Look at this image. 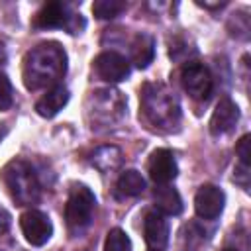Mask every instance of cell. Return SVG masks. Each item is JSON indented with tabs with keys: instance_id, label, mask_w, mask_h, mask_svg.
I'll use <instances>...</instances> for the list:
<instances>
[{
	"instance_id": "obj_1",
	"label": "cell",
	"mask_w": 251,
	"mask_h": 251,
	"mask_svg": "<svg viewBox=\"0 0 251 251\" xmlns=\"http://www.w3.org/2000/svg\"><path fill=\"white\" fill-rule=\"evenodd\" d=\"M67 73V55L55 41L39 43L25 53L24 59V84L29 90L57 84Z\"/></svg>"
},
{
	"instance_id": "obj_2",
	"label": "cell",
	"mask_w": 251,
	"mask_h": 251,
	"mask_svg": "<svg viewBox=\"0 0 251 251\" xmlns=\"http://www.w3.org/2000/svg\"><path fill=\"white\" fill-rule=\"evenodd\" d=\"M141 110L147 122L163 131H173L180 122V104L176 94L163 82H147L139 92Z\"/></svg>"
},
{
	"instance_id": "obj_3",
	"label": "cell",
	"mask_w": 251,
	"mask_h": 251,
	"mask_svg": "<svg viewBox=\"0 0 251 251\" xmlns=\"http://www.w3.org/2000/svg\"><path fill=\"white\" fill-rule=\"evenodd\" d=\"M2 180H4L12 200L18 202L20 206L35 204L41 196V186H39L37 175L33 173L31 165L22 159H14L4 167Z\"/></svg>"
},
{
	"instance_id": "obj_4",
	"label": "cell",
	"mask_w": 251,
	"mask_h": 251,
	"mask_svg": "<svg viewBox=\"0 0 251 251\" xmlns=\"http://www.w3.org/2000/svg\"><path fill=\"white\" fill-rule=\"evenodd\" d=\"M33 27L37 29H53V27H65L69 33H78L84 27V20L80 14H75L67 2L53 0L45 2L37 14L33 16Z\"/></svg>"
},
{
	"instance_id": "obj_5",
	"label": "cell",
	"mask_w": 251,
	"mask_h": 251,
	"mask_svg": "<svg viewBox=\"0 0 251 251\" xmlns=\"http://www.w3.org/2000/svg\"><path fill=\"white\" fill-rule=\"evenodd\" d=\"M96 208V196L86 184H75L71 188L67 206H65V220L71 229H82L90 224L92 214Z\"/></svg>"
},
{
	"instance_id": "obj_6",
	"label": "cell",
	"mask_w": 251,
	"mask_h": 251,
	"mask_svg": "<svg viewBox=\"0 0 251 251\" xmlns=\"http://www.w3.org/2000/svg\"><path fill=\"white\" fill-rule=\"evenodd\" d=\"M180 84L188 92L190 98L206 102L214 90V78L206 65L202 63H186L180 71Z\"/></svg>"
},
{
	"instance_id": "obj_7",
	"label": "cell",
	"mask_w": 251,
	"mask_h": 251,
	"mask_svg": "<svg viewBox=\"0 0 251 251\" xmlns=\"http://www.w3.org/2000/svg\"><path fill=\"white\" fill-rule=\"evenodd\" d=\"M20 227H22V233H24L25 241L29 245H35V247L45 245L53 235L51 220L47 218V214H43L39 210L24 212L22 218H20Z\"/></svg>"
},
{
	"instance_id": "obj_8",
	"label": "cell",
	"mask_w": 251,
	"mask_h": 251,
	"mask_svg": "<svg viewBox=\"0 0 251 251\" xmlns=\"http://www.w3.org/2000/svg\"><path fill=\"white\" fill-rule=\"evenodd\" d=\"M96 75L106 82H122L129 76V61L118 51H104L94 59Z\"/></svg>"
},
{
	"instance_id": "obj_9",
	"label": "cell",
	"mask_w": 251,
	"mask_h": 251,
	"mask_svg": "<svg viewBox=\"0 0 251 251\" xmlns=\"http://www.w3.org/2000/svg\"><path fill=\"white\" fill-rule=\"evenodd\" d=\"M147 173L155 184H169L178 175V165L169 149H155L147 161Z\"/></svg>"
},
{
	"instance_id": "obj_10",
	"label": "cell",
	"mask_w": 251,
	"mask_h": 251,
	"mask_svg": "<svg viewBox=\"0 0 251 251\" xmlns=\"http://www.w3.org/2000/svg\"><path fill=\"white\" fill-rule=\"evenodd\" d=\"M224 204H226V194L222 188L214 184L200 186L194 196V210L204 220H216L222 214Z\"/></svg>"
},
{
	"instance_id": "obj_11",
	"label": "cell",
	"mask_w": 251,
	"mask_h": 251,
	"mask_svg": "<svg viewBox=\"0 0 251 251\" xmlns=\"http://www.w3.org/2000/svg\"><path fill=\"white\" fill-rule=\"evenodd\" d=\"M237 122H239V108H237V104L231 98L224 96L218 102V106H216V110H214V114L210 118V133L212 135L229 133L235 127Z\"/></svg>"
},
{
	"instance_id": "obj_12",
	"label": "cell",
	"mask_w": 251,
	"mask_h": 251,
	"mask_svg": "<svg viewBox=\"0 0 251 251\" xmlns=\"http://www.w3.org/2000/svg\"><path fill=\"white\" fill-rule=\"evenodd\" d=\"M143 235L153 251H163L169 243V222L159 212H147L143 220Z\"/></svg>"
},
{
	"instance_id": "obj_13",
	"label": "cell",
	"mask_w": 251,
	"mask_h": 251,
	"mask_svg": "<svg viewBox=\"0 0 251 251\" xmlns=\"http://www.w3.org/2000/svg\"><path fill=\"white\" fill-rule=\"evenodd\" d=\"M67 102H69V90L65 86H53L37 100L35 112L41 118H53L67 106Z\"/></svg>"
},
{
	"instance_id": "obj_14",
	"label": "cell",
	"mask_w": 251,
	"mask_h": 251,
	"mask_svg": "<svg viewBox=\"0 0 251 251\" xmlns=\"http://www.w3.org/2000/svg\"><path fill=\"white\" fill-rule=\"evenodd\" d=\"M153 200H155L157 212L163 214V216H178L182 212L180 194L169 184H155Z\"/></svg>"
},
{
	"instance_id": "obj_15",
	"label": "cell",
	"mask_w": 251,
	"mask_h": 251,
	"mask_svg": "<svg viewBox=\"0 0 251 251\" xmlns=\"http://www.w3.org/2000/svg\"><path fill=\"white\" fill-rule=\"evenodd\" d=\"M155 57V41L151 35L147 33H137L133 43H131V61L135 63V67L145 69L149 67V63Z\"/></svg>"
},
{
	"instance_id": "obj_16",
	"label": "cell",
	"mask_w": 251,
	"mask_h": 251,
	"mask_svg": "<svg viewBox=\"0 0 251 251\" xmlns=\"http://www.w3.org/2000/svg\"><path fill=\"white\" fill-rule=\"evenodd\" d=\"M118 192L122 196H139L145 190V178L141 176L139 171L135 169H127L120 175L118 178Z\"/></svg>"
},
{
	"instance_id": "obj_17",
	"label": "cell",
	"mask_w": 251,
	"mask_h": 251,
	"mask_svg": "<svg viewBox=\"0 0 251 251\" xmlns=\"http://www.w3.org/2000/svg\"><path fill=\"white\" fill-rule=\"evenodd\" d=\"M124 10H126L124 0H96L92 4V14L98 20H112V18L120 16Z\"/></svg>"
},
{
	"instance_id": "obj_18",
	"label": "cell",
	"mask_w": 251,
	"mask_h": 251,
	"mask_svg": "<svg viewBox=\"0 0 251 251\" xmlns=\"http://www.w3.org/2000/svg\"><path fill=\"white\" fill-rule=\"evenodd\" d=\"M204 229L198 224H186L180 231V243H182V251H196L200 247V243L204 241Z\"/></svg>"
},
{
	"instance_id": "obj_19",
	"label": "cell",
	"mask_w": 251,
	"mask_h": 251,
	"mask_svg": "<svg viewBox=\"0 0 251 251\" xmlns=\"http://www.w3.org/2000/svg\"><path fill=\"white\" fill-rule=\"evenodd\" d=\"M104 251H131L129 235L120 227L110 229L106 235V241H104Z\"/></svg>"
},
{
	"instance_id": "obj_20",
	"label": "cell",
	"mask_w": 251,
	"mask_h": 251,
	"mask_svg": "<svg viewBox=\"0 0 251 251\" xmlns=\"http://www.w3.org/2000/svg\"><path fill=\"white\" fill-rule=\"evenodd\" d=\"M14 102V88H12V82L10 78L0 71V112L8 110Z\"/></svg>"
},
{
	"instance_id": "obj_21",
	"label": "cell",
	"mask_w": 251,
	"mask_h": 251,
	"mask_svg": "<svg viewBox=\"0 0 251 251\" xmlns=\"http://www.w3.org/2000/svg\"><path fill=\"white\" fill-rule=\"evenodd\" d=\"M235 153H237V157H239V165L249 167V163H251V135H249V133H245V135L237 141Z\"/></svg>"
},
{
	"instance_id": "obj_22",
	"label": "cell",
	"mask_w": 251,
	"mask_h": 251,
	"mask_svg": "<svg viewBox=\"0 0 251 251\" xmlns=\"http://www.w3.org/2000/svg\"><path fill=\"white\" fill-rule=\"evenodd\" d=\"M10 224H12V216L4 208H0V233H4L10 227Z\"/></svg>"
},
{
	"instance_id": "obj_23",
	"label": "cell",
	"mask_w": 251,
	"mask_h": 251,
	"mask_svg": "<svg viewBox=\"0 0 251 251\" xmlns=\"http://www.w3.org/2000/svg\"><path fill=\"white\" fill-rule=\"evenodd\" d=\"M6 61V49H4V45L0 43V63H4Z\"/></svg>"
},
{
	"instance_id": "obj_24",
	"label": "cell",
	"mask_w": 251,
	"mask_h": 251,
	"mask_svg": "<svg viewBox=\"0 0 251 251\" xmlns=\"http://www.w3.org/2000/svg\"><path fill=\"white\" fill-rule=\"evenodd\" d=\"M6 133H8V129H6V127H0V141L4 139V135H6Z\"/></svg>"
},
{
	"instance_id": "obj_25",
	"label": "cell",
	"mask_w": 251,
	"mask_h": 251,
	"mask_svg": "<svg viewBox=\"0 0 251 251\" xmlns=\"http://www.w3.org/2000/svg\"><path fill=\"white\" fill-rule=\"evenodd\" d=\"M222 251H237V249H229V247H227V249H222Z\"/></svg>"
}]
</instances>
